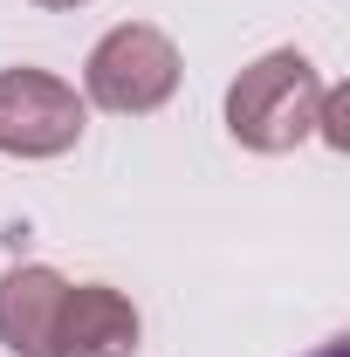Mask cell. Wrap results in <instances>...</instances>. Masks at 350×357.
Segmentation results:
<instances>
[{
  "label": "cell",
  "mask_w": 350,
  "mask_h": 357,
  "mask_svg": "<svg viewBox=\"0 0 350 357\" xmlns=\"http://www.w3.org/2000/svg\"><path fill=\"white\" fill-rule=\"evenodd\" d=\"M172 89H178V48L151 21L110 28L83 62V103L110 110V117H144V110L172 103Z\"/></svg>",
  "instance_id": "2"
},
{
  "label": "cell",
  "mask_w": 350,
  "mask_h": 357,
  "mask_svg": "<svg viewBox=\"0 0 350 357\" xmlns=\"http://www.w3.org/2000/svg\"><path fill=\"white\" fill-rule=\"evenodd\" d=\"M137 337H144V323H137L131 296H117L103 282H76L62 296L48 357H137Z\"/></svg>",
  "instance_id": "4"
},
{
  "label": "cell",
  "mask_w": 350,
  "mask_h": 357,
  "mask_svg": "<svg viewBox=\"0 0 350 357\" xmlns=\"http://www.w3.org/2000/svg\"><path fill=\"white\" fill-rule=\"evenodd\" d=\"M316 357H350V351H344V344H323V351H316Z\"/></svg>",
  "instance_id": "8"
},
{
  "label": "cell",
  "mask_w": 350,
  "mask_h": 357,
  "mask_svg": "<svg viewBox=\"0 0 350 357\" xmlns=\"http://www.w3.org/2000/svg\"><path fill=\"white\" fill-rule=\"evenodd\" d=\"M323 76L303 48H268L261 62H248L227 83V131L248 151H296L316 137V110H323Z\"/></svg>",
  "instance_id": "1"
},
{
  "label": "cell",
  "mask_w": 350,
  "mask_h": 357,
  "mask_svg": "<svg viewBox=\"0 0 350 357\" xmlns=\"http://www.w3.org/2000/svg\"><path fill=\"white\" fill-rule=\"evenodd\" d=\"M89 124V103L48 69H0V151L7 158H62Z\"/></svg>",
  "instance_id": "3"
},
{
  "label": "cell",
  "mask_w": 350,
  "mask_h": 357,
  "mask_svg": "<svg viewBox=\"0 0 350 357\" xmlns=\"http://www.w3.org/2000/svg\"><path fill=\"white\" fill-rule=\"evenodd\" d=\"M69 282L42 261H21L0 275V344L14 357H48L55 344V316H62Z\"/></svg>",
  "instance_id": "5"
},
{
  "label": "cell",
  "mask_w": 350,
  "mask_h": 357,
  "mask_svg": "<svg viewBox=\"0 0 350 357\" xmlns=\"http://www.w3.org/2000/svg\"><path fill=\"white\" fill-rule=\"evenodd\" d=\"M344 117H350V89H323V110H316V137H323V144H337V151L350 144V137H344Z\"/></svg>",
  "instance_id": "6"
},
{
  "label": "cell",
  "mask_w": 350,
  "mask_h": 357,
  "mask_svg": "<svg viewBox=\"0 0 350 357\" xmlns=\"http://www.w3.org/2000/svg\"><path fill=\"white\" fill-rule=\"evenodd\" d=\"M35 7H48V14H69V7H83V0H35Z\"/></svg>",
  "instance_id": "7"
}]
</instances>
